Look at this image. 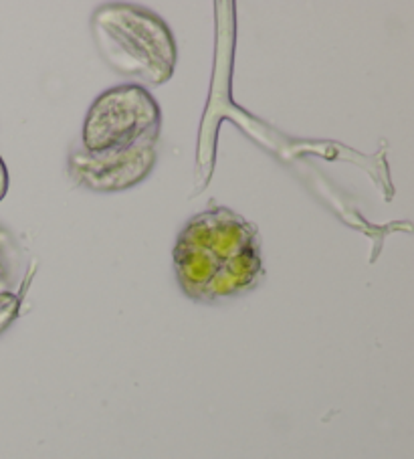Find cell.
Segmentation results:
<instances>
[{"instance_id": "obj_7", "label": "cell", "mask_w": 414, "mask_h": 459, "mask_svg": "<svg viewBox=\"0 0 414 459\" xmlns=\"http://www.w3.org/2000/svg\"><path fill=\"white\" fill-rule=\"evenodd\" d=\"M6 193H9V170H6L3 158H0V201L4 199Z\"/></svg>"}, {"instance_id": "obj_1", "label": "cell", "mask_w": 414, "mask_h": 459, "mask_svg": "<svg viewBox=\"0 0 414 459\" xmlns=\"http://www.w3.org/2000/svg\"><path fill=\"white\" fill-rule=\"evenodd\" d=\"M172 261L180 290L206 304L246 294L265 273L257 227L217 204L185 225Z\"/></svg>"}, {"instance_id": "obj_6", "label": "cell", "mask_w": 414, "mask_h": 459, "mask_svg": "<svg viewBox=\"0 0 414 459\" xmlns=\"http://www.w3.org/2000/svg\"><path fill=\"white\" fill-rule=\"evenodd\" d=\"M21 302L14 294H0V332L6 330L19 316Z\"/></svg>"}, {"instance_id": "obj_5", "label": "cell", "mask_w": 414, "mask_h": 459, "mask_svg": "<svg viewBox=\"0 0 414 459\" xmlns=\"http://www.w3.org/2000/svg\"><path fill=\"white\" fill-rule=\"evenodd\" d=\"M22 257L17 241L0 231V294H13L11 288L21 280Z\"/></svg>"}, {"instance_id": "obj_3", "label": "cell", "mask_w": 414, "mask_h": 459, "mask_svg": "<svg viewBox=\"0 0 414 459\" xmlns=\"http://www.w3.org/2000/svg\"><path fill=\"white\" fill-rule=\"evenodd\" d=\"M162 109L144 85L124 83L103 91L83 122L82 148L91 156H119L156 146Z\"/></svg>"}, {"instance_id": "obj_2", "label": "cell", "mask_w": 414, "mask_h": 459, "mask_svg": "<svg viewBox=\"0 0 414 459\" xmlns=\"http://www.w3.org/2000/svg\"><path fill=\"white\" fill-rule=\"evenodd\" d=\"M91 33L103 61L140 85H164L177 69L178 49L170 27L135 4H103L91 17Z\"/></svg>"}, {"instance_id": "obj_4", "label": "cell", "mask_w": 414, "mask_h": 459, "mask_svg": "<svg viewBox=\"0 0 414 459\" xmlns=\"http://www.w3.org/2000/svg\"><path fill=\"white\" fill-rule=\"evenodd\" d=\"M156 146L119 156H91L79 146L69 154V174L77 185L95 193H119L140 185L156 166Z\"/></svg>"}]
</instances>
